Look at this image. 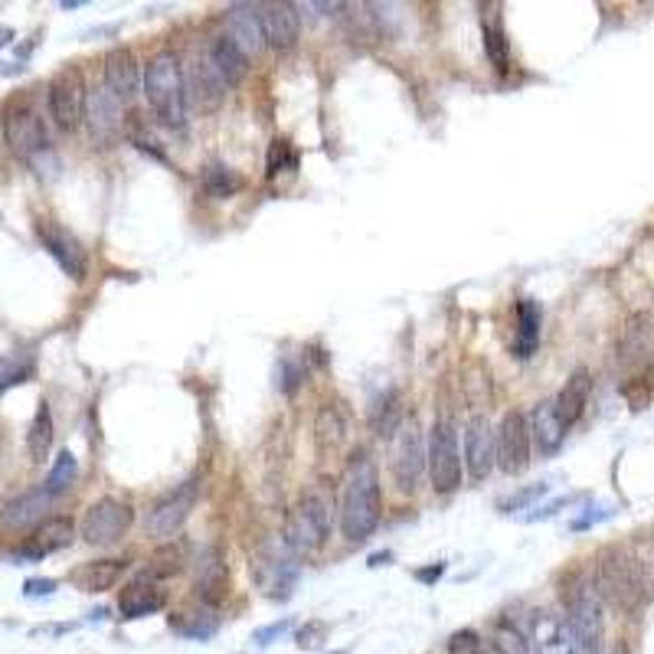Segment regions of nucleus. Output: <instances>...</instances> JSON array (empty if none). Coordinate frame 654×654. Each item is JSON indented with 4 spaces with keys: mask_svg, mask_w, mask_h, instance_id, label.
Returning a JSON list of instances; mask_svg holds the SVG:
<instances>
[{
    "mask_svg": "<svg viewBox=\"0 0 654 654\" xmlns=\"http://www.w3.org/2000/svg\"><path fill=\"white\" fill-rule=\"evenodd\" d=\"M128 570V560L124 556H112V560H95V563H85L76 576L79 590L82 593H105V590H115L121 576Z\"/></svg>",
    "mask_w": 654,
    "mask_h": 654,
    "instance_id": "2f4dec72",
    "label": "nucleus"
},
{
    "mask_svg": "<svg viewBox=\"0 0 654 654\" xmlns=\"http://www.w3.org/2000/svg\"><path fill=\"white\" fill-rule=\"evenodd\" d=\"M193 590H197V598L203 605H220L227 595H230V566L223 560V553L217 546H207L200 550L197 556V576H193Z\"/></svg>",
    "mask_w": 654,
    "mask_h": 654,
    "instance_id": "a211bd4d",
    "label": "nucleus"
},
{
    "mask_svg": "<svg viewBox=\"0 0 654 654\" xmlns=\"http://www.w3.org/2000/svg\"><path fill=\"white\" fill-rule=\"evenodd\" d=\"M259 20H262V33H265V43L279 53L292 50L301 37V13H298V3H265L259 7Z\"/></svg>",
    "mask_w": 654,
    "mask_h": 654,
    "instance_id": "412c9836",
    "label": "nucleus"
},
{
    "mask_svg": "<svg viewBox=\"0 0 654 654\" xmlns=\"http://www.w3.org/2000/svg\"><path fill=\"white\" fill-rule=\"evenodd\" d=\"M3 144L13 151V158L20 161H37L43 151H50V131L40 119L37 105L27 99H17L7 105L3 112Z\"/></svg>",
    "mask_w": 654,
    "mask_h": 654,
    "instance_id": "423d86ee",
    "label": "nucleus"
},
{
    "mask_svg": "<svg viewBox=\"0 0 654 654\" xmlns=\"http://www.w3.org/2000/svg\"><path fill=\"white\" fill-rule=\"evenodd\" d=\"M0 164H3V131H0Z\"/></svg>",
    "mask_w": 654,
    "mask_h": 654,
    "instance_id": "5fc2aeb1",
    "label": "nucleus"
},
{
    "mask_svg": "<svg viewBox=\"0 0 654 654\" xmlns=\"http://www.w3.org/2000/svg\"><path fill=\"white\" fill-rule=\"evenodd\" d=\"M193 504H197V481H187V484H180L178 491L164 494V497L148 511L144 531L151 536H158V540H174V534L187 524Z\"/></svg>",
    "mask_w": 654,
    "mask_h": 654,
    "instance_id": "f8f14e48",
    "label": "nucleus"
},
{
    "mask_svg": "<svg viewBox=\"0 0 654 654\" xmlns=\"http://www.w3.org/2000/svg\"><path fill=\"white\" fill-rule=\"evenodd\" d=\"M37 237H40L43 249L57 259V265H60L69 279H76V282L85 279V272H89V255H85L82 242L72 237L66 227H60L57 220H40V223H37Z\"/></svg>",
    "mask_w": 654,
    "mask_h": 654,
    "instance_id": "ddd939ff",
    "label": "nucleus"
},
{
    "mask_svg": "<svg viewBox=\"0 0 654 654\" xmlns=\"http://www.w3.org/2000/svg\"><path fill=\"white\" fill-rule=\"evenodd\" d=\"M652 376L648 373H642V376H632L628 383H622V396L632 403V410H642L648 400H652Z\"/></svg>",
    "mask_w": 654,
    "mask_h": 654,
    "instance_id": "49530a36",
    "label": "nucleus"
},
{
    "mask_svg": "<svg viewBox=\"0 0 654 654\" xmlns=\"http://www.w3.org/2000/svg\"><path fill=\"white\" fill-rule=\"evenodd\" d=\"M481 37H484V53H487L491 66H494L497 72H507V69H511V43H507L504 23H501L497 3L484 7V17H481Z\"/></svg>",
    "mask_w": 654,
    "mask_h": 654,
    "instance_id": "c756f323",
    "label": "nucleus"
},
{
    "mask_svg": "<svg viewBox=\"0 0 654 654\" xmlns=\"http://www.w3.org/2000/svg\"><path fill=\"white\" fill-rule=\"evenodd\" d=\"M442 573H445V563H435V566L416 570V580L419 583H435V580H442Z\"/></svg>",
    "mask_w": 654,
    "mask_h": 654,
    "instance_id": "3c124183",
    "label": "nucleus"
},
{
    "mask_svg": "<svg viewBox=\"0 0 654 654\" xmlns=\"http://www.w3.org/2000/svg\"><path fill=\"white\" fill-rule=\"evenodd\" d=\"M497 459H494V425L491 419L475 416L465 422V469L472 481H484L494 472Z\"/></svg>",
    "mask_w": 654,
    "mask_h": 654,
    "instance_id": "f3484780",
    "label": "nucleus"
},
{
    "mask_svg": "<svg viewBox=\"0 0 654 654\" xmlns=\"http://www.w3.org/2000/svg\"><path fill=\"white\" fill-rule=\"evenodd\" d=\"M171 628L183 635V638H210V635H217V628H220V618L213 615V608L210 605H203V602H197V605H183L180 612L171 615Z\"/></svg>",
    "mask_w": 654,
    "mask_h": 654,
    "instance_id": "7c9ffc66",
    "label": "nucleus"
},
{
    "mask_svg": "<svg viewBox=\"0 0 654 654\" xmlns=\"http://www.w3.org/2000/svg\"><path fill=\"white\" fill-rule=\"evenodd\" d=\"M53 439H57V425H53L50 403H40L37 416L30 422V432H27V452H30V462L33 465L47 462V455L53 449Z\"/></svg>",
    "mask_w": 654,
    "mask_h": 654,
    "instance_id": "72a5a7b5",
    "label": "nucleus"
},
{
    "mask_svg": "<svg viewBox=\"0 0 654 654\" xmlns=\"http://www.w3.org/2000/svg\"><path fill=\"white\" fill-rule=\"evenodd\" d=\"M242 183H245V180L239 178L233 168H227V164H210V168L203 171V190H207L213 200H230V197H237L239 190H242Z\"/></svg>",
    "mask_w": 654,
    "mask_h": 654,
    "instance_id": "58836bf2",
    "label": "nucleus"
},
{
    "mask_svg": "<svg viewBox=\"0 0 654 654\" xmlns=\"http://www.w3.org/2000/svg\"><path fill=\"white\" fill-rule=\"evenodd\" d=\"M491 645L497 648V654H536L527 632L521 625H514L511 618H497L491 628Z\"/></svg>",
    "mask_w": 654,
    "mask_h": 654,
    "instance_id": "c9c22d12",
    "label": "nucleus"
},
{
    "mask_svg": "<svg viewBox=\"0 0 654 654\" xmlns=\"http://www.w3.org/2000/svg\"><path fill=\"white\" fill-rule=\"evenodd\" d=\"M53 497L43 491V487H33L27 494H17L13 501H7L0 507V521L3 527L10 531H23V527H37L40 521H47V511H50Z\"/></svg>",
    "mask_w": 654,
    "mask_h": 654,
    "instance_id": "393cba45",
    "label": "nucleus"
},
{
    "mask_svg": "<svg viewBox=\"0 0 654 654\" xmlns=\"http://www.w3.org/2000/svg\"><path fill=\"white\" fill-rule=\"evenodd\" d=\"M615 354H618V363L628 366V370H645L654 363V318L638 311L625 321L622 334H618V344H615Z\"/></svg>",
    "mask_w": 654,
    "mask_h": 654,
    "instance_id": "4468645a",
    "label": "nucleus"
},
{
    "mask_svg": "<svg viewBox=\"0 0 654 654\" xmlns=\"http://www.w3.org/2000/svg\"><path fill=\"white\" fill-rule=\"evenodd\" d=\"M128 141L138 148V151H144V154H151L154 161H164V151H161V141L138 121V115H131L128 119Z\"/></svg>",
    "mask_w": 654,
    "mask_h": 654,
    "instance_id": "37998d69",
    "label": "nucleus"
},
{
    "mask_svg": "<svg viewBox=\"0 0 654 654\" xmlns=\"http://www.w3.org/2000/svg\"><path fill=\"white\" fill-rule=\"evenodd\" d=\"M351 442V416L341 403H321L314 416V445L321 459H334Z\"/></svg>",
    "mask_w": 654,
    "mask_h": 654,
    "instance_id": "aec40b11",
    "label": "nucleus"
},
{
    "mask_svg": "<svg viewBox=\"0 0 654 654\" xmlns=\"http://www.w3.org/2000/svg\"><path fill=\"white\" fill-rule=\"evenodd\" d=\"M612 654H632V648H628V645H625V642H618V645H615V648H612Z\"/></svg>",
    "mask_w": 654,
    "mask_h": 654,
    "instance_id": "864d4df0",
    "label": "nucleus"
},
{
    "mask_svg": "<svg viewBox=\"0 0 654 654\" xmlns=\"http://www.w3.org/2000/svg\"><path fill=\"white\" fill-rule=\"evenodd\" d=\"M164 605H168V590L161 586V580H154V576H148V573L134 576L128 586H121V618H148V615H158Z\"/></svg>",
    "mask_w": 654,
    "mask_h": 654,
    "instance_id": "6ab92c4d",
    "label": "nucleus"
},
{
    "mask_svg": "<svg viewBox=\"0 0 654 654\" xmlns=\"http://www.w3.org/2000/svg\"><path fill=\"white\" fill-rule=\"evenodd\" d=\"M531 439L536 442L540 455H556L563 439H566V425L556 416L553 400H543L531 416Z\"/></svg>",
    "mask_w": 654,
    "mask_h": 654,
    "instance_id": "c85d7f7f",
    "label": "nucleus"
},
{
    "mask_svg": "<svg viewBox=\"0 0 654 654\" xmlns=\"http://www.w3.org/2000/svg\"><path fill=\"white\" fill-rule=\"evenodd\" d=\"M527 638L534 645L536 654H580L576 648V638L566 625V618L553 615V612H534L531 615V628H527Z\"/></svg>",
    "mask_w": 654,
    "mask_h": 654,
    "instance_id": "5701e85b",
    "label": "nucleus"
},
{
    "mask_svg": "<svg viewBox=\"0 0 654 654\" xmlns=\"http://www.w3.org/2000/svg\"><path fill=\"white\" fill-rule=\"evenodd\" d=\"M383 514L380 504V472L373 465V459L366 452H358L348 481H344V497H341V534L351 543H360L376 531Z\"/></svg>",
    "mask_w": 654,
    "mask_h": 654,
    "instance_id": "f257e3e1",
    "label": "nucleus"
},
{
    "mask_svg": "<svg viewBox=\"0 0 654 654\" xmlns=\"http://www.w3.org/2000/svg\"><path fill=\"white\" fill-rule=\"evenodd\" d=\"M210 60H213V66H217L220 79L227 82V89H230V85H239V82L245 79V72H249V57L239 50L237 43H233L227 33L213 40V47H210Z\"/></svg>",
    "mask_w": 654,
    "mask_h": 654,
    "instance_id": "473e14b6",
    "label": "nucleus"
},
{
    "mask_svg": "<svg viewBox=\"0 0 654 654\" xmlns=\"http://www.w3.org/2000/svg\"><path fill=\"white\" fill-rule=\"evenodd\" d=\"M10 37H13V30H7V27H0V47H3V43H10Z\"/></svg>",
    "mask_w": 654,
    "mask_h": 654,
    "instance_id": "603ef678",
    "label": "nucleus"
},
{
    "mask_svg": "<svg viewBox=\"0 0 654 654\" xmlns=\"http://www.w3.org/2000/svg\"><path fill=\"white\" fill-rule=\"evenodd\" d=\"M425 469L432 477V487L439 494H452L462 487V452H459V432L449 416L435 419L429 429V449H425Z\"/></svg>",
    "mask_w": 654,
    "mask_h": 654,
    "instance_id": "39448f33",
    "label": "nucleus"
},
{
    "mask_svg": "<svg viewBox=\"0 0 654 654\" xmlns=\"http://www.w3.org/2000/svg\"><path fill=\"white\" fill-rule=\"evenodd\" d=\"M403 400H400V393L396 390H390L376 406H373V413H370V425H373V432L376 435H393L400 425H403Z\"/></svg>",
    "mask_w": 654,
    "mask_h": 654,
    "instance_id": "4c0bfd02",
    "label": "nucleus"
},
{
    "mask_svg": "<svg viewBox=\"0 0 654 654\" xmlns=\"http://www.w3.org/2000/svg\"><path fill=\"white\" fill-rule=\"evenodd\" d=\"M540 344V308H536L531 298H524L517 304V341H514V351L517 358H531Z\"/></svg>",
    "mask_w": 654,
    "mask_h": 654,
    "instance_id": "f704fd0d",
    "label": "nucleus"
},
{
    "mask_svg": "<svg viewBox=\"0 0 654 654\" xmlns=\"http://www.w3.org/2000/svg\"><path fill=\"white\" fill-rule=\"evenodd\" d=\"M85 82L79 69H62L60 76H53L50 89H47V102H50V119L57 121L60 131H76L82 124L85 112Z\"/></svg>",
    "mask_w": 654,
    "mask_h": 654,
    "instance_id": "9b49d317",
    "label": "nucleus"
},
{
    "mask_svg": "<svg viewBox=\"0 0 654 654\" xmlns=\"http://www.w3.org/2000/svg\"><path fill=\"white\" fill-rule=\"evenodd\" d=\"M227 37L237 43L245 57L262 53V47H265V33H262L259 7H252V3H233V7L227 10Z\"/></svg>",
    "mask_w": 654,
    "mask_h": 654,
    "instance_id": "b1692460",
    "label": "nucleus"
},
{
    "mask_svg": "<svg viewBox=\"0 0 654 654\" xmlns=\"http://www.w3.org/2000/svg\"><path fill=\"white\" fill-rule=\"evenodd\" d=\"M328 635H331L328 622L314 618V622H304V625L298 628L295 645L298 648H304V652H314V648H321V645L328 642Z\"/></svg>",
    "mask_w": 654,
    "mask_h": 654,
    "instance_id": "a18cd8bd",
    "label": "nucleus"
},
{
    "mask_svg": "<svg viewBox=\"0 0 654 654\" xmlns=\"http://www.w3.org/2000/svg\"><path fill=\"white\" fill-rule=\"evenodd\" d=\"M82 121L89 124V138H92L95 144H109V141L119 138L121 131V102L105 89V85H95V89L85 95Z\"/></svg>",
    "mask_w": 654,
    "mask_h": 654,
    "instance_id": "dca6fc26",
    "label": "nucleus"
},
{
    "mask_svg": "<svg viewBox=\"0 0 654 654\" xmlns=\"http://www.w3.org/2000/svg\"><path fill=\"white\" fill-rule=\"evenodd\" d=\"M148 105L154 112V119L164 128L180 131L187 121V85H183V72H180L178 57L171 50L154 53L144 66V82H141Z\"/></svg>",
    "mask_w": 654,
    "mask_h": 654,
    "instance_id": "f03ea898",
    "label": "nucleus"
},
{
    "mask_svg": "<svg viewBox=\"0 0 654 654\" xmlns=\"http://www.w3.org/2000/svg\"><path fill=\"white\" fill-rule=\"evenodd\" d=\"M76 477H79V462H76V455L66 449V452H60V459H57L53 472L47 475L43 491H47L50 497H60V494H66V491L76 484Z\"/></svg>",
    "mask_w": 654,
    "mask_h": 654,
    "instance_id": "ea45409f",
    "label": "nucleus"
},
{
    "mask_svg": "<svg viewBox=\"0 0 654 654\" xmlns=\"http://www.w3.org/2000/svg\"><path fill=\"white\" fill-rule=\"evenodd\" d=\"M298 158L292 154V144L285 138H275L272 148H269V161H265V174L269 178H279L282 171H295Z\"/></svg>",
    "mask_w": 654,
    "mask_h": 654,
    "instance_id": "79ce46f5",
    "label": "nucleus"
},
{
    "mask_svg": "<svg viewBox=\"0 0 654 654\" xmlns=\"http://www.w3.org/2000/svg\"><path fill=\"white\" fill-rule=\"evenodd\" d=\"M390 472L400 491H416L419 477L425 472V442L416 419H403V425L390 435Z\"/></svg>",
    "mask_w": 654,
    "mask_h": 654,
    "instance_id": "0eeeda50",
    "label": "nucleus"
},
{
    "mask_svg": "<svg viewBox=\"0 0 654 654\" xmlns=\"http://www.w3.org/2000/svg\"><path fill=\"white\" fill-rule=\"evenodd\" d=\"M543 494H546V484H531V487H524V491L511 494L507 501H501V511H504V514L524 511V507H531L536 497H543Z\"/></svg>",
    "mask_w": 654,
    "mask_h": 654,
    "instance_id": "de8ad7c7",
    "label": "nucleus"
},
{
    "mask_svg": "<svg viewBox=\"0 0 654 654\" xmlns=\"http://www.w3.org/2000/svg\"><path fill=\"white\" fill-rule=\"evenodd\" d=\"M72 536H76L72 517H47V521H40L33 527V536H30V543H27L23 553L30 560H40L47 553H60V550H66L72 543Z\"/></svg>",
    "mask_w": 654,
    "mask_h": 654,
    "instance_id": "cd10ccee",
    "label": "nucleus"
},
{
    "mask_svg": "<svg viewBox=\"0 0 654 654\" xmlns=\"http://www.w3.org/2000/svg\"><path fill=\"white\" fill-rule=\"evenodd\" d=\"M566 625L576 638L580 654H602L605 642V615H602V598L595 593L593 583L576 580L566 593Z\"/></svg>",
    "mask_w": 654,
    "mask_h": 654,
    "instance_id": "20e7f679",
    "label": "nucleus"
},
{
    "mask_svg": "<svg viewBox=\"0 0 654 654\" xmlns=\"http://www.w3.org/2000/svg\"><path fill=\"white\" fill-rule=\"evenodd\" d=\"M187 563V543L180 540H164L158 546V553L151 556V566H148V576L154 580H164V576H178Z\"/></svg>",
    "mask_w": 654,
    "mask_h": 654,
    "instance_id": "e433bc0d",
    "label": "nucleus"
},
{
    "mask_svg": "<svg viewBox=\"0 0 654 654\" xmlns=\"http://www.w3.org/2000/svg\"><path fill=\"white\" fill-rule=\"evenodd\" d=\"M285 546L295 553V556H304V553H314V550H321V543L328 540V531L298 504L289 511V517H285Z\"/></svg>",
    "mask_w": 654,
    "mask_h": 654,
    "instance_id": "bb28decb",
    "label": "nucleus"
},
{
    "mask_svg": "<svg viewBox=\"0 0 654 654\" xmlns=\"http://www.w3.org/2000/svg\"><path fill=\"white\" fill-rule=\"evenodd\" d=\"M183 85L200 112H217L227 99V82L220 79L210 53H200L190 60V72L183 76Z\"/></svg>",
    "mask_w": 654,
    "mask_h": 654,
    "instance_id": "2eb2a0df",
    "label": "nucleus"
},
{
    "mask_svg": "<svg viewBox=\"0 0 654 654\" xmlns=\"http://www.w3.org/2000/svg\"><path fill=\"white\" fill-rule=\"evenodd\" d=\"M53 590H57V580H27L23 583V595H53Z\"/></svg>",
    "mask_w": 654,
    "mask_h": 654,
    "instance_id": "8fccbe9b",
    "label": "nucleus"
},
{
    "mask_svg": "<svg viewBox=\"0 0 654 654\" xmlns=\"http://www.w3.org/2000/svg\"><path fill=\"white\" fill-rule=\"evenodd\" d=\"M289 628H292V618L272 622V625H265V628H259V632H255V642H259V645H272V638H282Z\"/></svg>",
    "mask_w": 654,
    "mask_h": 654,
    "instance_id": "09e8293b",
    "label": "nucleus"
},
{
    "mask_svg": "<svg viewBox=\"0 0 654 654\" xmlns=\"http://www.w3.org/2000/svg\"><path fill=\"white\" fill-rule=\"evenodd\" d=\"M449 654H497L491 642H484L472 628H462L449 638Z\"/></svg>",
    "mask_w": 654,
    "mask_h": 654,
    "instance_id": "c03bdc74",
    "label": "nucleus"
},
{
    "mask_svg": "<svg viewBox=\"0 0 654 654\" xmlns=\"http://www.w3.org/2000/svg\"><path fill=\"white\" fill-rule=\"evenodd\" d=\"M134 524V507L119 497H102L95 501L85 517H82V536L92 546H112L121 536L128 534V527Z\"/></svg>",
    "mask_w": 654,
    "mask_h": 654,
    "instance_id": "9d476101",
    "label": "nucleus"
},
{
    "mask_svg": "<svg viewBox=\"0 0 654 654\" xmlns=\"http://www.w3.org/2000/svg\"><path fill=\"white\" fill-rule=\"evenodd\" d=\"M298 556L285 546V540H269L262 543L255 556V580L265 590L269 598H289L298 583Z\"/></svg>",
    "mask_w": 654,
    "mask_h": 654,
    "instance_id": "6e6552de",
    "label": "nucleus"
},
{
    "mask_svg": "<svg viewBox=\"0 0 654 654\" xmlns=\"http://www.w3.org/2000/svg\"><path fill=\"white\" fill-rule=\"evenodd\" d=\"M531 419L517 410L504 413L494 432V459L504 475H521L531 465Z\"/></svg>",
    "mask_w": 654,
    "mask_h": 654,
    "instance_id": "1a4fd4ad",
    "label": "nucleus"
},
{
    "mask_svg": "<svg viewBox=\"0 0 654 654\" xmlns=\"http://www.w3.org/2000/svg\"><path fill=\"white\" fill-rule=\"evenodd\" d=\"M593 586L598 598H605L608 605H615L622 612H638V605L645 602L642 566L632 553H625L618 546H608L598 553Z\"/></svg>",
    "mask_w": 654,
    "mask_h": 654,
    "instance_id": "7ed1b4c3",
    "label": "nucleus"
},
{
    "mask_svg": "<svg viewBox=\"0 0 654 654\" xmlns=\"http://www.w3.org/2000/svg\"><path fill=\"white\" fill-rule=\"evenodd\" d=\"M141 82H144V72H141V62L134 57V50L115 47L105 57V89L119 102H134L138 92H141Z\"/></svg>",
    "mask_w": 654,
    "mask_h": 654,
    "instance_id": "4be33fe9",
    "label": "nucleus"
},
{
    "mask_svg": "<svg viewBox=\"0 0 654 654\" xmlns=\"http://www.w3.org/2000/svg\"><path fill=\"white\" fill-rule=\"evenodd\" d=\"M590 393H593V376H590V370H573V376L566 380V386L560 390V396L553 400V406H556V416L560 422L570 429L573 422H580L583 413H586V406H590Z\"/></svg>",
    "mask_w": 654,
    "mask_h": 654,
    "instance_id": "a878e982",
    "label": "nucleus"
},
{
    "mask_svg": "<svg viewBox=\"0 0 654 654\" xmlns=\"http://www.w3.org/2000/svg\"><path fill=\"white\" fill-rule=\"evenodd\" d=\"M33 366H37V363H33V354H23V351L7 354V358L0 360V390L17 386V383H23V380H30Z\"/></svg>",
    "mask_w": 654,
    "mask_h": 654,
    "instance_id": "a19ab883",
    "label": "nucleus"
}]
</instances>
